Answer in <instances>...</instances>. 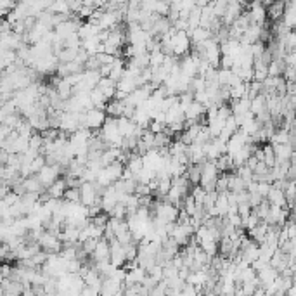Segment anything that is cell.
<instances>
[{"label": "cell", "mask_w": 296, "mask_h": 296, "mask_svg": "<svg viewBox=\"0 0 296 296\" xmlns=\"http://www.w3.org/2000/svg\"><path fill=\"white\" fill-rule=\"evenodd\" d=\"M42 272L47 277H62L64 274H68V260H64L61 255H49L47 262L42 267Z\"/></svg>", "instance_id": "cell-1"}, {"label": "cell", "mask_w": 296, "mask_h": 296, "mask_svg": "<svg viewBox=\"0 0 296 296\" xmlns=\"http://www.w3.org/2000/svg\"><path fill=\"white\" fill-rule=\"evenodd\" d=\"M172 47H174V56L175 58H185L189 56V51L192 47L191 37L187 31H177L175 28H172Z\"/></svg>", "instance_id": "cell-2"}, {"label": "cell", "mask_w": 296, "mask_h": 296, "mask_svg": "<svg viewBox=\"0 0 296 296\" xmlns=\"http://www.w3.org/2000/svg\"><path fill=\"white\" fill-rule=\"evenodd\" d=\"M38 244H40L42 251H45L47 255H59V253L64 249V242L61 241V237H59L58 234H52V232H47V231L42 236Z\"/></svg>", "instance_id": "cell-3"}, {"label": "cell", "mask_w": 296, "mask_h": 296, "mask_svg": "<svg viewBox=\"0 0 296 296\" xmlns=\"http://www.w3.org/2000/svg\"><path fill=\"white\" fill-rule=\"evenodd\" d=\"M109 116L106 115V111L102 109H90V111L85 113V128L92 130V132H99V130L104 126V123L108 121Z\"/></svg>", "instance_id": "cell-4"}, {"label": "cell", "mask_w": 296, "mask_h": 296, "mask_svg": "<svg viewBox=\"0 0 296 296\" xmlns=\"http://www.w3.org/2000/svg\"><path fill=\"white\" fill-rule=\"evenodd\" d=\"M80 194H82V199L80 203L83 206L90 208V206H96V204H101V196H99L96 184H90V182H83L80 185Z\"/></svg>", "instance_id": "cell-5"}, {"label": "cell", "mask_w": 296, "mask_h": 296, "mask_svg": "<svg viewBox=\"0 0 296 296\" xmlns=\"http://www.w3.org/2000/svg\"><path fill=\"white\" fill-rule=\"evenodd\" d=\"M255 140H253V137L246 135L242 130H239L236 135H232V139L227 142V154L229 156H234V154H237L241 149H244L248 144H253Z\"/></svg>", "instance_id": "cell-6"}, {"label": "cell", "mask_w": 296, "mask_h": 296, "mask_svg": "<svg viewBox=\"0 0 296 296\" xmlns=\"http://www.w3.org/2000/svg\"><path fill=\"white\" fill-rule=\"evenodd\" d=\"M204 153H206V160L208 161H217L220 160L224 154H227V144L222 142L220 139H213L211 142H208L204 146Z\"/></svg>", "instance_id": "cell-7"}, {"label": "cell", "mask_w": 296, "mask_h": 296, "mask_svg": "<svg viewBox=\"0 0 296 296\" xmlns=\"http://www.w3.org/2000/svg\"><path fill=\"white\" fill-rule=\"evenodd\" d=\"M59 175H61V167H59V165H56V167L47 165V167H44V170H42L37 177L38 180L42 182V185H44L45 189H49L52 184H56V182L59 180Z\"/></svg>", "instance_id": "cell-8"}, {"label": "cell", "mask_w": 296, "mask_h": 296, "mask_svg": "<svg viewBox=\"0 0 296 296\" xmlns=\"http://www.w3.org/2000/svg\"><path fill=\"white\" fill-rule=\"evenodd\" d=\"M119 203V192L116 191L115 185H111V187L106 189V192L102 194L101 197V208L104 213L111 215V211L115 210V206Z\"/></svg>", "instance_id": "cell-9"}, {"label": "cell", "mask_w": 296, "mask_h": 296, "mask_svg": "<svg viewBox=\"0 0 296 296\" xmlns=\"http://www.w3.org/2000/svg\"><path fill=\"white\" fill-rule=\"evenodd\" d=\"M197 62H199V58L194 54H189L185 56V58L180 59V71L184 76H187V78H196V76H199V73H197Z\"/></svg>", "instance_id": "cell-10"}, {"label": "cell", "mask_w": 296, "mask_h": 296, "mask_svg": "<svg viewBox=\"0 0 296 296\" xmlns=\"http://www.w3.org/2000/svg\"><path fill=\"white\" fill-rule=\"evenodd\" d=\"M111 244V263L116 267V269H121V265H126V253H125V248H123L121 242H118L115 239V241L109 242Z\"/></svg>", "instance_id": "cell-11"}, {"label": "cell", "mask_w": 296, "mask_h": 296, "mask_svg": "<svg viewBox=\"0 0 296 296\" xmlns=\"http://www.w3.org/2000/svg\"><path fill=\"white\" fill-rule=\"evenodd\" d=\"M277 156V163H291L296 156V151L291 144H283V146H274Z\"/></svg>", "instance_id": "cell-12"}, {"label": "cell", "mask_w": 296, "mask_h": 296, "mask_svg": "<svg viewBox=\"0 0 296 296\" xmlns=\"http://www.w3.org/2000/svg\"><path fill=\"white\" fill-rule=\"evenodd\" d=\"M147 276H149V274H147V270L142 269V267L128 270V272H126V279H125V288L133 286V284H142L144 281L147 279Z\"/></svg>", "instance_id": "cell-13"}, {"label": "cell", "mask_w": 296, "mask_h": 296, "mask_svg": "<svg viewBox=\"0 0 296 296\" xmlns=\"http://www.w3.org/2000/svg\"><path fill=\"white\" fill-rule=\"evenodd\" d=\"M118 128L123 139H125V137H137V128H139V125H135L132 119L121 116V118H118Z\"/></svg>", "instance_id": "cell-14"}, {"label": "cell", "mask_w": 296, "mask_h": 296, "mask_svg": "<svg viewBox=\"0 0 296 296\" xmlns=\"http://www.w3.org/2000/svg\"><path fill=\"white\" fill-rule=\"evenodd\" d=\"M97 89L104 94V97L108 99V101H113V99L116 97V92H118V83L113 82L111 78H102L101 82H99Z\"/></svg>", "instance_id": "cell-15"}, {"label": "cell", "mask_w": 296, "mask_h": 296, "mask_svg": "<svg viewBox=\"0 0 296 296\" xmlns=\"http://www.w3.org/2000/svg\"><path fill=\"white\" fill-rule=\"evenodd\" d=\"M187 33H189V37H191L192 45H199V44H203V42L211 40V38H213V33H211L210 30H206V28H203V26L194 28V30H189Z\"/></svg>", "instance_id": "cell-16"}, {"label": "cell", "mask_w": 296, "mask_h": 296, "mask_svg": "<svg viewBox=\"0 0 296 296\" xmlns=\"http://www.w3.org/2000/svg\"><path fill=\"white\" fill-rule=\"evenodd\" d=\"M232 116L239 118V116H244L248 113H251V101L248 97L239 99V101H232Z\"/></svg>", "instance_id": "cell-17"}, {"label": "cell", "mask_w": 296, "mask_h": 296, "mask_svg": "<svg viewBox=\"0 0 296 296\" xmlns=\"http://www.w3.org/2000/svg\"><path fill=\"white\" fill-rule=\"evenodd\" d=\"M267 201L270 203V206H277V208H286L288 206V201H286V194H284V191L274 187V185H272V189H270L269 196H267Z\"/></svg>", "instance_id": "cell-18"}, {"label": "cell", "mask_w": 296, "mask_h": 296, "mask_svg": "<svg viewBox=\"0 0 296 296\" xmlns=\"http://www.w3.org/2000/svg\"><path fill=\"white\" fill-rule=\"evenodd\" d=\"M94 262H106V260L111 258V244H109V241H106V239H101L97 244V249L96 253L92 255Z\"/></svg>", "instance_id": "cell-19"}, {"label": "cell", "mask_w": 296, "mask_h": 296, "mask_svg": "<svg viewBox=\"0 0 296 296\" xmlns=\"http://www.w3.org/2000/svg\"><path fill=\"white\" fill-rule=\"evenodd\" d=\"M68 191V184H66V178H59L56 184H52L47 189V194L52 199H64V194Z\"/></svg>", "instance_id": "cell-20"}, {"label": "cell", "mask_w": 296, "mask_h": 296, "mask_svg": "<svg viewBox=\"0 0 296 296\" xmlns=\"http://www.w3.org/2000/svg\"><path fill=\"white\" fill-rule=\"evenodd\" d=\"M284 10H286V3L284 2H272L269 7H267V16L277 23V21H283Z\"/></svg>", "instance_id": "cell-21"}, {"label": "cell", "mask_w": 296, "mask_h": 296, "mask_svg": "<svg viewBox=\"0 0 296 296\" xmlns=\"http://www.w3.org/2000/svg\"><path fill=\"white\" fill-rule=\"evenodd\" d=\"M283 23L286 24L291 31L296 30V2L286 3V10H284Z\"/></svg>", "instance_id": "cell-22"}, {"label": "cell", "mask_w": 296, "mask_h": 296, "mask_svg": "<svg viewBox=\"0 0 296 296\" xmlns=\"http://www.w3.org/2000/svg\"><path fill=\"white\" fill-rule=\"evenodd\" d=\"M248 234H249V237L256 242V244L262 246L263 242H265V239H267V234H269V225H267L265 222H262L258 227H255L253 231H249Z\"/></svg>", "instance_id": "cell-23"}, {"label": "cell", "mask_w": 296, "mask_h": 296, "mask_svg": "<svg viewBox=\"0 0 296 296\" xmlns=\"http://www.w3.org/2000/svg\"><path fill=\"white\" fill-rule=\"evenodd\" d=\"M281 274L277 272L276 269H272V267H269V269H265L263 272L258 274V279H260V284H262V288H269L270 284H274L277 281V277H279Z\"/></svg>", "instance_id": "cell-24"}, {"label": "cell", "mask_w": 296, "mask_h": 296, "mask_svg": "<svg viewBox=\"0 0 296 296\" xmlns=\"http://www.w3.org/2000/svg\"><path fill=\"white\" fill-rule=\"evenodd\" d=\"M23 187L26 192H33V194H42V191H44V185H42V182L38 180L37 175H31V177L24 178L23 180Z\"/></svg>", "instance_id": "cell-25"}, {"label": "cell", "mask_w": 296, "mask_h": 296, "mask_svg": "<svg viewBox=\"0 0 296 296\" xmlns=\"http://www.w3.org/2000/svg\"><path fill=\"white\" fill-rule=\"evenodd\" d=\"M265 111H269V109H267V96L265 94H260L258 97L251 101V113L256 118V116L263 115Z\"/></svg>", "instance_id": "cell-26"}, {"label": "cell", "mask_w": 296, "mask_h": 296, "mask_svg": "<svg viewBox=\"0 0 296 296\" xmlns=\"http://www.w3.org/2000/svg\"><path fill=\"white\" fill-rule=\"evenodd\" d=\"M201 172H203V165H189L187 167L185 177H187V180L191 182L194 187L201 184Z\"/></svg>", "instance_id": "cell-27"}, {"label": "cell", "mask_w": 296, "mask_h": 296, "mask_svg": "<svg viewBox=\"0 0 296 296\" xmlns=\"http://www.w3.org/2000/svg\"><path fill=\"white\" fill-rule=\"evenodd\" d=\"M246 191V185L242 182L241 177H237L236 174H229V192H234V194H239V192Z\"/></svg>", "instance_id": "cell-28"}, {"label": "cell", "mask_w": 296, "mask_h": 296, "mask_svg": "<svg viewBox=\"0 0 296 296\" xmlns=\"http://www.w3.org/2000/svg\"><path fill=\"white\" fill-rule=\"evenodd\" d=\"M126 168H128L130 172H132L133 175H139L140 172L144 170V161H142V156L137 153L132 154V158H130V161L126 163Z\"/></svg>", "instance_id": "cell-29"}, {"label": "cell", "mask_w": 296, "mask_h": 296, "mask_svg": "<svg viewBox=\"0 0 296 296\" xmlns=\"http://www.w3.org/2000/svg\"><path fill=\"white\" fill-rule=\"evenodd\" d=\"M263 154H265V160H263V163L267 165L269 168H274L277 163V156H276V151H274V146L270 142L263 144Z\"/></svg>", "instance_id": "cell-30"}, {"label": "cell", "mask_w": 296, "mask_h": 296, "mask_svg": "<svg viewBox=\"0 0 296 296\" xmlns=\"http://www.w3.org/2000/svg\"><path fill=\"white\" fill-rule=\"evenodd\" d=\"M51 10L52 14H59V16H69L71 10H69V2H64V0H56V2L51 3Z\"/></svg>", "instance_id": "cell-31"}, {"label": "cell", "mask_w": 296, "mask_h": 296, "mask_svg": "<svg viewBox=\"0 0 296 296\" xmlns=\"http://www.w3.org/2000/svg\"><path fill=\"white\" fill-rule=\"evenodd\" d=\"M90 99H92L94 108L106 111V108H108V99L104 97V94H102L101 90H99V89H94L92 92H90Z\"/></svg>", "instance_id": "cell-32"}, {"label": "cell", "mask_w": 296, "mask_h": 296, "mask_svg": "<svg viewBox=\"0 0 296 296\" xmlns=\"http://www.w3.org/2000/svg\"><path fill=\"white\" fill-rule=\"evenodd\" d=\"M224 126H225V121H222V119H218V118L208 123V130H210V133H211V137H213V139H218V137H220Z\"/></svg>", "instance_id": "cell-33"}, {"label": "cell", "mask_w": 296, "mask_h": 296, "mask_svg": "<svg viewBox=\"0 0 296 296\" xmlns=\"http://www.w3.org/2000/svg\"><path fill=\"white\" fill-rule=\"evenodd\" d=\"M149 59H151V68L156 69V68H161V66H163V62H165V59H167V56H165L163 52H161V49H160V51L151 52Z\"/></svg>", "instance_id": "cell-34"}, {"label": "cell", "mask_w": 296, "mask_h": 296, "mask_svg": "<svg viewBox=\"0 0 296 296\" xmlns=\"http://www.w3.org/2000/svg\"><path fill=\"white\" fill-rule=\"evenodd\" d=\"M111 218H118V220H126V217H128V211H126V206L121 203H118L115 206V210L111 211V215H109Z\"/></svg>", "instance_id": "cell-35"}, {"label": "cell", "mask_w": 296, "mask_h": 296, "mask_svg": "<svg viewBox=\"0 0 296 296\" xmlns=\"http://www.w3.org/2000/svg\"><path fill=\"white\" fill-rule=\"evenodd\" d=\"M217 192L222 194V192H229V174H222L217 180Z\"/></svg>", "instance_id": "cell-36"}, {"label": "cell", "mask_w": 296, "mask_h": 296, "mask_svg": "<svg viewBox=\"0 0 296 296\" xmlns=\"http://www.w3.org/2000/svg\"><path fill=\"white\" fill-rule=\"evenodd\" d=\"M191 194H192V197H194V201H196V203H197V204H201V206H203V204H204V199H206V194H208V192L204 191V189L201 187V185H196V187L192 189V192H191Z\"/></svg>", "instance_id": "cell-37"}, {"label": "cell", "mask_w": 296, "mask_h": 296, "mask_svg": "<svg viewBox=\"0 0 296 296\" xmlns=\"http://www.w3.org/2000/svg\"><path fill=\"white\" fill-rule=\"evenodd\" d=\"M66 201H71V203H80L82 199V194H80V189H68L64 194Z\"/></svg>", "instance_id": "cell-38"}, {"label": "cell", "mask_w": 296, "mask_h": 296, "mask_svg": "<svg viewBox=\"0 0 296 296\" xmlns=\"http://www.w3.org/2000/svg\"><path fill=\"white\" fill-rule=\"evenodd\" d=\"M97 244H99L97 239H89V241L83 242L82 248H83V251H85L87 255H94V253H96V249H97Z\"/></svg>", "instance_id": "cell-39"}, {"label": "cell", "mask_w": 296, "mask_h": 296, "mask_svg": "<svg viewBox=\"0 0 296 296\" xmlns=\"http://www.w3.org/2000/svg\"><path fill=\"white\" fill-rule=\"evenodd\" d=\"M135 196H139V197L153 196V189H151V185H146V184H139V185H137Z\"/></svg>", "instance_id": "cell-40"}, {"label": "cell", "mask_w": 296, "mask_h": 296, "mask_svg": "<svg viewBox=\"0 0 296 296\" xmlns=\"http://www.w3.org/2000/svg\"><path fill=\"white\" fill-rule=\"evenodd\" d=\"M284 61H286L288 66H295V68H296V49H295V51H291V52H288V56H286V59H284Z\"/></svg>", "instance_id": "cell-41"}, {"label": "cell", "mask_w": 296, "mask_h": 296, "mask_svg": "<svg viewBox=\"0 0 296 296\" xmlns=\"http://www.w3.org/2000/svg\"><path fill=\"white\" fill-rule=\"evenodd\" d=\"M80 296H101V291L94 290V288H90V286H85V290L82 291Z\"/></svg>", "instance_id": "cell-42"}, {"label": "cell", "mask_w": 296, "mask_h": 296, "mask_svg": "<svg viewBox=\"0 0 296 296\" xmlns=\"http://www.w3.org/2000/svg\"><path fill=\"white\" fill-rule=\"evenodd\" d=\"M251 296H267V291H265V288H258V290L255 291Z\"/></svg>", "instance_id": "cell-43"}, {"label": "cell", "mask_w": 296, "mask_h": 296, "mask_svg": "<svg viewBox=\"0 0 296 296\" xmlns=\"http://www.w3.org/2000/svg\"><path fill=\"white\" fill-rule=\"evenodd\" d=\"M286 296H296V286H293V288H291V290H290V291H288V293H286Z\"/></svg>", "instance_id": "cell-44"}, {"label": "cell", "mask_w": 296, "mask_h": 296, "mask_svg": "<svg viewBox=\"0 0 296 296\" xmlns=\"http://www.w3.org/2000/svg\"><path fill=\"white\" fill-rule=\"evenodd\" d=\"M295 265H296V258H295Z\"/></svg>", "instance_id": "cell-45"}]
</instances>
